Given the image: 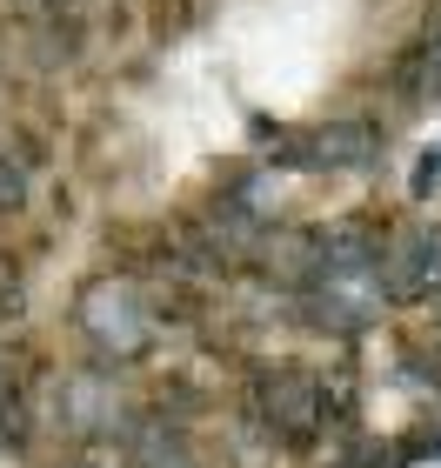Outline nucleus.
<instances>
[{
	"label": "nucleus",
	"mask_w": 441,
	"mask_h": 468,
	"mask_svg": "<svg viewBox=\"0 0 441 468\" xmlns=\"http://www.w3.org/2000/svg\"><path fill=\"white\" fill-rule=\"evenodd\" d=\"M74 335L88 342L100 368H134L161 342V314L134 274H94L74 294Z\"/></svg>",
	"instance_id": "nucleus-1"
},
{
	"label": "nucleus",
	"mask_w": 441,
	"mask_h": 468,
	"mask_svg": "<svg viewBox=\"0 0 441 468\" xmlns=\"http://www.w3.org/2000/svg\"><path fill=\"white\" fill-rule=\"evenodd\" d=\"M255 421L281 449H314L328 429V388L308 361H268L255 375Z\"/></svg>",
	"instance_id": "nucleus-2"
},
{
	"label": "nucleus",
	"mask_w": 441,
	"mask_h": 468,
	"mask_svg": "<svg viewBox=\"0 0 441 468\" xmlns=\"http://www.w3.org/2000/svg\"><path fill=\"white\" fill-rule=\"evenodd\" d=\"M382 161V127L374 121H328L308 134H288L275 167H308V175H362Z\"/></svg>",
	"instance_id": "nucleus-3"
},
{
	"label": "nucleus",
	"mask_w": 441,
	"mask_h": 468,
	"mask_svg": "<svg viewBox=\"0 0 441 468\" xmlns=\"http://www.w3.org/2000/svg\"><path fill=\"white\" fill-rule=\"evenodd\" d=\"M382 294L394 308L441 302V221H415L382 254Z\"/></svg>",
	"instance_id": "nucleus-4"
},
{
	"label": "nucleus",
	"mask_w": 441,
	"mask_h": 468,
	"mask_svg": "<svg viewBox=\"0 0 441 468\" xmlns=\"http://www.w3.org/2000/svg\"><path fill=\"white\" fill-rule=\"evenodd\" d=\"M54 409H60V429H68V435H121V429H128V401H121L114 375H100V368L60 381Z\"/></svg>",
	"instance_id": "nucleus-5"
},
{
	"label": "nucleus",
	"mask_w": 441,
	"mask_h": 468,
	"mask_svg": "<svg viewBox=\"0 0 441 468\" xmlns=\"http://www.w3.org/2000/svg\"><path fill=\"white\" fill-rule=\"evenodd\" d=\"M27 195H34V175H27V161L0 147V221H14L20 207H27Z\"/></svg>",
	"instance_id": "nucleus-6"
},
{
	"label": "nucleus",
	"mask_w": 441,
	"mask_h": 468,
	"mask_svg": "<svg viewBox=\"0 0 441 468\" xmlns=\"http://www.w3.org/2000/svg\"><path fill=\"white\" fill-rule=\"evenodd\" d=\"M141 462H147V468H201L174 429H167V435H161V429H141Z\"/></svg>",
	"instance_id": "nucleus-7"
},
{
	"label": "nucleus",
	"mask_w": 441,
	"mask_h": 468,
	"mask_svg": "<svg viewBox=\"0 0 441 468\" xmlns=\"http://www.w3.org/2000/svg\"><path fill=\"white\" fill-rule=\"evenodd\" d=\"M14 441H20V395H14L7 368H0V449H14Z\"/></svg>",
	"instance_id": "nucleus-8"
},
{
	"label": "nucleus",
	"mask_w": 441,
	"mask_h": 468,
	"mask_svg": "<svg viewBox=\"0 0 441 468\" xmlns=\"http://www.w3.org/2000/svg\"><path fill=\"white\" fill-rule=\"evenodd\" d=\"M428 80L441 88V20H435V40H428Z\"/></svg>",
	"instance_id": "nucleus-9"
},
{
	"label": "nucleus",
	"mask_w": 441,
	"mask_h": 468,
	"mask_svg": "<svg viewBox=\"0 0 441 468\" xmlns=\"http://www.w3.org/2000/svg\"><path fill=\"white\" fill-rule=\"evenodd\" d=\"M428 181H441V141L428 147V167H422V187H428Z\"/></svg>",
	"instance_id": "nucleus-10"
},
{
	"label": "nucleus",
	"mask_w": 441,
	"mask_h": 468,
	"mask_svg": "<svg viewBox=\"0 0 441 468\" xmlns=\"http://www.w3.org/2000/svg\"><path fill=\"white\" fill-rule=\"evenodd\" d=\"M47 7H74V0H47Z\"/></svg>",
	"instance_id": "nucleus-11"
}]
</instances>
